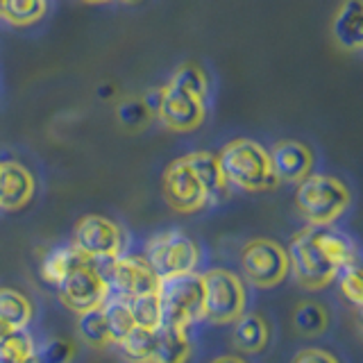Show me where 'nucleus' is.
I'll return each instance as SVG.
<instances>
[{"mask_svg": "<svg viewBox=\"0 0 363 363\" xmlns=\"http://www.w3.org/2000/svg\"><path fill=\"white\" fill-rule=\"evenodd\" d=\"M216 157L230 189L255 193L270 191L279 184L277 175L272 173L268 150L252 139H236L227 143Z\"/></svg>", "mask_w": 363, "mask_h": 363, "instance_id": "obj_1", "label": "nucleus"}, {"mask_svg": "<svg viewBox=\"0 0 363 363\" xmlns=\"http://www.w3.org/2000/svg\"><path fill=\"white\" fill-rule=\"evenodd\" d=\"M295 207L306 225H334L350 207V189L338 177L309 173L298 182Z\"/></svg>", "mask_w": 363, "mask_h": 363, "instance_id": "obj_2", "label": "nucleus"}, {"mask_svg": "<svg viewBox=\"0 0 363 363\" xmlns=\"http://www.w3.org/2000/svg\"><path fill=\"white\" fill-rule=\"evenodd\" d=\"M162 302V323L191 327L204 320V286L202 272H182L173 277H162L157 284Z\"/></svg>", "mask_w": 363, "mask_h": 363, "instance_id": "obj_3", "label": "nucleus"}, {"mask_svg": "<svg viewBox=\"0 0 363 363\" xmlns=\"http://www.w3.org/2000/svg\"><path fill=\"white\" fill-rule=\"evenodd\" d=\"M204 286V320L211 325H232L245 313L247 291L243 279L234 270L211 268L202 272Z\"/></svg>", "mask_w": 363, "mask_h": 363, "instance_id": "obj_4", "label": "nucleus"}, {"mask_svg": "<svg viewBox=\"0 0 363 363\" xmlns=\"http://www.w3.org/2000/svg\"><path fill=\"white\" fill-rule=\"evenodd\" d=\"M289 255V272H293L295 281L306 291H323L329 284L336 281L338 268L329 259L323 247L318 245L313 225H306L291 238V245L286 247Z\"/></svg>", "mask_w": 363, "mask_h": 363, "instance_id": "obj_5", "label": "nucleus"}, {"mask_svg": "<svg viewBox=\"0 0 363 363\" xmlns=\"http://www.w3.org/2000/svg\"><path fill=\"white\" fill-rule=\"evenodd\" d=\"M143 257L159 279L198 270L202 259L198 243L179 230H166L150 236L145 243Z\"/></svg>", "mask_w": 363, "mask_h": 363, "instance_id": "obj_6", "label": "nucleus"}, {"mask_svg": "<svg viewBox=\"0 0 363 363\" xmlns=\"http://www.w3.org/2000/svg\"><path fill=\"white\" fill-rule=\"evenodd\" d=\"M241 270L250 286L275 289L289 277L286 247L272 238H252L241 250Z\"/></svg>", "mask_w": 363, "mask_h": 363, "instance_id": "obj_7", "label": "nucleus"}, {"mask_svg": "<svg viewBox=\"0 0 363 363\" xmlns=\"http://www.w3.org/2000/svg\"><path fill=\"white\" fill-rule=\"evenodd\" d=\"M55 289L57 295H60V302L75 315L98 309L109 298L107 279L102 277L96 261H82V264H77Z\"/></svg>", "mask_w": 363, "mask_h": 363, "instance_id": "obj_8", "label": "nucleus"}, {"mask_svg": "<svg viewBox=\"0 0 363 363\" xmlns=\"http://www.w3.org/2000/svg\"><path fill=\"white\" fill-rule=\"evenodd\" d=\"M73 245L98 264V261L121 257L125 252V245H128V236L118 223L105 218V216L91 213L77 220L73 230Z\"/></svg>", "mask_w": 363, "mask_h": 363, "instance_id": "obj_9", "label": "nucleus"}, {"mask_svg": "<svg viewBox=\"0 0 363 363\" xmlns=\"http://www.w3.org/2000/svg\"><path fill=\"white\" fill-rule=\"evenodd\" d=\"M102 277L107 279L109 295H116L123 300H132L136 295L155 291L159 277L145 261L143 255H121L109 261H98Z\"/></svg>", "mask_w": 363, "mask_h": 363, "instance_id": "obj_10", "label": "nucleus"}, {"mask_svg": "<svg viewBox=\"0 0 363 363\" xmlns=\"http://www.w3.org/2000/svg\"><path fill=\"white\" fill-rule=\"evenodd\" d=\"M164 198L179 213H196L209 204L207 193L184 157L168 164L164 173Z\"/></svg>", "mask_w": 363, "mask_h": 363, "instance_id": "obj_11", "label": "nucleus"}, {"mask_svg": "<svg viewBox=\"0 0 363 363\" xmlns=\"http://www.w3.org/2000/svg\"><path fill=\"white\" fill-rule=\"evenodd\" d=\"M204 107H207V102L198 100L196 96L164 84V98L162 107L157 111V118L173 132H191L202 125L204 113H207Z\"/></svg>", "mask_w": 363, "mask_h": 363, "instance_id": "obj_12", "label": "nucleus"}, {"mask_svg": "<svg viewBox=\"0 0 363 363\" xmlns=\"http://www.w3.org/2000/svg\"><path fill=\"white\" fill-rule=\"evenodd\" d=\"M272 173L279 182H293L298 184L300 179L313 170V152L300 141H279L268 152Z\"/></svg>", "mask_w": 363, "mask_h": 363, "instance_id": "obj_13", "label": "nucleus"}, {"mask_svg": "<svg viewBox=\"0 0 363 363\" xmlns=\"http://www.w3.org/2000/svg\"><path fill=\"white\" fill-rule=\"evenodd\" d=\"M34 175L18 162H0V209L18 211L34 196Z\"/></svg>", "mask_w": 363, "mask_h": 363, "instance_id": "obj_14", "label": "nucleus"}, {"mask_svg": "<svg viewBox=\"0 0 363 363\" xmlns=\"http://www.w3.org/2000/svg\"><path fill=\"white\" fill-rule=\"evenodd\" d=\"M152 334V363H189L193 347L186 327L162 323Z\"/></svg>", "mask_w": 363, "mask_h": 363, "instance_id": "obj_15", "label": "nucleus"}, {"mask_svg": "<svg viewBox=\"0 0 363 363\" xmlns=\"http://www.w3.org/2000/svg\"><path fill=\"white\" fill-rule=\"evenodd\" d=\"M332 37L347 52H359L363 45V7L361 0H343L332 18Z\"/></svg>", "mask_w": 363, "mask_h": 363, "instance_id": "obj_16", "label": "nucleus"}, {"mask_svg": "<svg viewBox=\"0 0 363 363\" xmlns=\"http://www.w3.org/2000/svg\"><path fill=\"white\" fill-rule=\"evenodd\" d=\"M232 343L241 354H261L270 343V323L257 311H245L232 323Z\"/></svg>", "mask_w": 363, "mask_h": 363, "instance_id": "obj_17", "label": "nucleus"}, {"mask_svg": "<svg viewBox=\"0 0 363 363\" xmlns=\"http://www.w3.org/2000/svg\"><path fill=\"white\" fill-rule=\"evenodd\" d=\"M184 159H186V164L191 166L193 173H196L204 193H207L209 204L223 202L227 196H230V184L225 182V177L220 173V166H218V157H216L213 152L198 150V152L186 155Z\"/></svg>", "mask_w": 363, "mask_h": 363, "instance_id": "obj_18", "label": "nucleus"}, {"mask_svg": "<svg viewBox=\"0 0 363 363\" xmlns=\"http://www.w3.org/2000/svg\"><path fill=\"white\" fill-rule=\"evenodd\" d=\"M313 234H315L318 245H320L323 252L334 261V266L338 270L352 264H359L357 245L345 232L336 230L334 225H313Z\"/></svg>", "mask_w": 363, "mask_h": 363, "instance_id": "obj_19", "label": "nucleus"}, {"mask_svg": "<svg viewBox=\"0 0 363 363\" xmlns=\"http://www.w3.org/2000/svg\"><path fill=\"white\" fill-rule=\"evenodd\" d=\"M0 320L23 332L34 320V304L26 293L11 286H0Z\"/></svg>", "mask_w": 363, "mask_h": 363, "instance_id": "obj_20", "label": "nucleus"}, {"mask_svg": "<svg viewBox=\"0 0 363 363\" xmlns=\"http://www.w3.org/2000/svg\"><path fill=\"white\" fill-rule=\"evenodd\" d=\"M82 261H91V259L79 252L73 243L52 247L50 252L41 259V279L45 284H50V286H57V284H60L77 264H82Z\"/></svg>", "mask_w": 363, "mask_h": 363, "instance_id": "obj_21", "label": "nucleus"}, {"mask_svg": "<svg viewBox=\"0 0 363 363\" xmlns=\"http://www.w3.org/2000/svg\"><path fill=\"white\" fill-rule=\"evenodd\" d=\"M291 323H293L295 334H300L302 338H315V336H323L329 329V311L323 302L302 300L295 304Z\"/></svg>", "mask_w": 363, "mask_h": 363, "instance_id": "obj_22", "label": "nucleus"}, {"mask_svg": "<svg viewBox=\"0 0 363 363\" xmlns=\"http://www.w3.org/2000/svg\"><path fill=\"white\" fill-rule=\"evenodd\" d=\"M77 336L82 338V343H86L94 350H105V347L113 345V338H111L102 306L84 311V313H77Z\"/></svg>", "mask_w": 363, "mask_h": 363, "instance_id": "obj_23", "label": "nucleus"}, {"mask_svg": "<svg viewBox=\"0 0 363 363\" xmlns=\"http://www.w3.org/2000/svg\"><path fill=\"white\" fill-rule=\"evenodd\" d=\"M155 329H145L136 325L132 332L121 338L116 347L121 350L123 359L128 363H152V343H155Z\"/></svg>", "mask_w": 363, "mask_h": 363, "instance_id": "obj_24", "label": "nucleus"}, {"mask_svg": "<svg viewBox=\"0 0 363 363\" xmlns=\"http://www.w3.org/2000/svg\"><path fill=\"white\" fill-rule=\"evenodd\" d=\"M102 311H105L109 332H111V338H113V345H116L121 338H125L136 327V320L132 315L128 300L116 298V295H109V298L105 300V304H102Z\"/></svg>", "mask_w": 363, "mask_h": 363, "instance_id": "obj_25", "label": "nucleus"}, {"mask_svg": "<svg viewBox=\"0 0 363 363\" xmlns=\"http://www.w3.org/2000/svg\"><path fill=\"white\" fill-rule=\"evenodd\" d=\"M48 11V0H5L3 16L16 28H28L41 21Z\"/></svg>", "mask_w": 363, "mask_h": 363, "instance_id": "obj_26", "label": "nucleus"}, {"mask_svg": "<svg viewBox=\"0 0 363 363\" xmlns=\"http://www.w3.org/2000/svg\"><path fill=\"white\" fill-rule=\"evenodd\" d=\"M168 84L179 91H186V94L196 96L202 102H207L209 98V79L202 68L196 64H182L173 73V77L168 79Z\"/></svg>", "mask_w": 363, "mask_h": 363, "instance_id": "obj_27", "label": "nucleus"}, {"mask_svg": "<svg viewBox=\"0 0 363 363\" xmlns=\"http://www.w3.org/2000/svg\"><path fill=\"white\" fill-rule=\"evenodd\" d=\"M130 302V309L132 315L139 327L145 329H157L162 325V302H159V293L155 291H147L143 295H136V298L128 300Z\"/></svg>", "mask_w": 363, "mask_h": 363, "instance_id": "obj_28", "label": "nucleus"}, {"mask_svg": "<svg viewBox=\"0 0 363 363\" xmlns=\"http://www.w3.org/2000/svg\"><path fill=\"white\" fill-rule=\"evenodd\" d=\"M116 118L125 130L139 132V130L150 125L152 113L145 107L143 98H125L123 102H118V107H116Z\"/></svg>", "mask_w": 363, "mask_h": 363, "instance_id": "obj_29", "label": "nucleus"}, {"mask_svg": "<svg viewBox=\"0 0 363 363\" xmlns=\"http://www.w3.org/2000/svg\"><path fill=\"white\" fill-rule=\"evenodd\" d=\"M34 352V340L30 334L11 332L5 340H0V363H26Z\"/></svg>", "mask_w": 363, "mask_h": 363, "instance_id": "obj_30", "label": "nucleus"}, {"mask_svg": "<svg viewBox=\"0 0 363 363\" xmlns=\"http://www.w3.org/2000/svg\"><path fill=\"white\" fill-rule=\"evenodd\" d=\"M34 357L41 363H71L75 357V347L66 338H48L41 345H34Z\"/></svg>", "mask_w": 363, "mask_h": 363, "instance_id": "obj_31", "label": "nucleus"}, {"mask_svg": "<svg viewBox=\"0 0 363 363\" xmlns=\"http://www.w3.org/2000/svg\"><path fill=\"white\" fill-rule=\"evenodd\" d=\"M336 279H338V286H340V293H343V298L352 306H354V309H361V304H363V281H361L359 264L340 268Z\"/></svg>", "mask_w": 363, "mask_h": 363, "instance_id": "obj_32", "label": "nucleus"}, {"mask_svg": "<svg viewBox=\"0 0 363 363\" xmlns=\"http://www.w3.org/2000/svg\"><path fill=\"white\" fill-rule=\"evenodd\" d=\"M291 363H340V361H338V357H334L332 352H327V350L306 347V350H300Z\"/></svg>", "mask_w": 363, "mask_h": 363, "instance_id": "obj_33", "label": "nucleus"}, {"mask_svg": "<svg viewBox=\"0 0 363 363\" xmlns=\"http://www.w3.org/2000/svg\"><path fill=\"white\" fill-rule=\"evenodd\" d=\"M143 102H145V107L150 109L152 116H157V111L159 107H162V98H164V86H155L150 91H145V96H141Z\"/></svg>", "mask_w": 363, "mask_h": 363, "instance_id": "obj_34", "label": "nucleus"}, {"mask_svg": "<svg viewBox=\"0 0 363 363\" xmlns=\"http://www.w3.org/2000/svg\"><path fill=\"white\" fill-rule=\"evenodd\" d=\"M209 363H247V361L243 357H236V354H220V357L211 359Z\"/></svg>", "mask_w": 363, "mask_h": 363, "instance_id": "obj_35", "label": "nucleus"}, {"mask_svg": "<svg viewBox=\"0 0 363 363\" xmlns=\"http://www.w3.org/2000/svg\"><path fill=\"white\" fill-rule=\"evenodd\" d=\"M113 94H116V89H113L111 84H102V86L98 89V96H100V98H111Z\"/></svg>", "mask_w": 363, "mask_h": 363, "instance_id": "obj_36", "label": "nucleus"}, {"mask_svg": "<svg viewBox=\"0 0 363 363\" xmlns=\"http://www.w3.org/2000/svg\"><path fill=\"white\" fill-rule=\"evenodd\" d=\"M11 332H16V329H11L7 323H3V320H0V340H5Z\"/></svg>", "mask_w": 363, "mask_h": 363, "instance_id": "obj_37", "label": "nucleus"}, {"mask_svg": "<svg viewBox=\"0 0 363 363\" xmlns=\"http://www.w3.org/2000/svg\"><path fill=\"white\" fill-rule=\"evenodd\" d=\"M26 363H41V361H39L37 357H34V352H32V357H30V359H28Z\"/></svg>", "mask_w": 363, "mask_h": 363, "instance_id": "obj_38", "label": "nucleus"}, {"mask_svg": "<svg viewBox=\"0 0 363 363\" xmlns=\"http://www.w3.org/2000/svg\"><path fill=\"white\" fill-rule=\"evenodd\" d=\"M84 3H109V0H84Z\"/></svg>", "mask_w": 363, "mask_h": 363, "instance_id": "obj_39", "label": "nucleus"}, {"mask_svg": "<svg viewBox=\"0 0 363 363\" xmlns=\"http://www.w3.org/2000/svg\"><path fill=\"white\" fill-rule=\"evenodd\" d=\"M3 5H5V0H0V16H3Z\"/></svg>", "mask_w": 363, "mask_h": 363, "instance_id": "obj_40", "label": "nucleus"}, {"mask_svg": "<svg viewBox=\"0 0 363 363\" xmlns=\"http://www.w3.org/2000/svg\"><path fill=\"white\" fill-rule=\"evenodd\" d=\"M123 3H139V0H123Z\"/></svg>", "mask_w": 363, "mask_h": 363, "instance_id": "obj_41", "label": "nucleus"}]
</instances>
